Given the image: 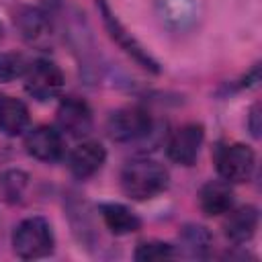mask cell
<instances>
[{
	"label": "cell",
	"instance_id": "6da1fadb",
	"mask_svg": "<svg viewBox=\"0 0 262 262\" xmlns=\"http://www.w3.org/2000/svg\"><path fill=\"white\" fill-rule=\"evenodd\" d=\"M168 170L149 158H137L121 170V188L133 201H147L168 188Z\"/></svg>",
	"mask_w": 262,
	"mask_h": 262
},
{
	"label": "cell",
	"instance_id": "7a4b0ae2",
	"mask_svg": "<svg viewBox=\"0 0 262 262\" xmlns=\"http://www.w3.org/2000/svg\"><path fill=\"white\" fill-rule=\"evenodd\" d=\"M53 248L55 237L51 223L41 215L23 219L12 231V250L23 260L45 258L53 252Z\"/></svg>",
	"mask_w": 262,
	"mask_h": 262
},
{
	"label": "cell",
	"instance_id": "3957f363",
	"mask_svg": "<svg viewBox=\"0 0 262 262\" xmlns=\"http://www.w3.org/2000/svg\"><path fill=\"white\" fill-rule=\"evenodd\" d=\"M151 127H154L151 115L143 106H137V104L117 108L106 119L108 137L113 141H119V143L139 141L151 133Z\"/></svg>",
	"mask_w": 262,
	"mask_h": 262
},
{
	"label": "cell",
	"instance_id": "277c9868",
	"mask_svg": "<svg viewBox=\"0 0 262 262\" xmlns=\"http://www.w3.org/2000/svg\"><path fill=\"white\" fill-rule=\"evenodd\" d=\"M25 78V90L39 102L55 98L63 88V72L51 59H37L29 63Z\"/></svg>",
	"mask_w": 262,
	"mask_h": 262
},
{
	"label": "cell",
	"instance_id": "5b68a950",
	"mask_svg": "<svg viewBox=\"0 0 262 262\" xmlns=\"http://www.w3.org/2000/svg\"><path fill=\"white\" fill-rule=\"evenodd\" d=\"M98 8H100V16H102V23H104V29L108 31V37L129 55V57H133L143 70H147V72H151V74H160V66H158V61L141 47V43L121 25V20L111 12V8H108V4L104 2V0H98Z\"/></svg>",
	"mask_w": 262,
	"mask_h": 262
},
{
	"label": "cell",
	"instance_id": "8992f818",
	"mask_svg": "<svg viewBox=\"0 0 262 262\" xmlns=\"http://www.w3.org/2000/svg\"><path fill=\"white\" fill-rule=\"evenodd\" d=\"M256 168L254 149L246 143H229L217 154V172L225 182H246Z\"/></svg>",
	"mask_w": 262,
	"mask_h": 262
},
{
	"label": "cell",
	"instance_id": "52a82bcc",
	"mask_svg": "<svg viewBox=\"0 0 262 262\" xmlns=\"http://www.w3.org/2000/svg\"><path fill=\"white\" fill-rule=\"evenodd\" d=\"M55 119H57L59 131L74 139L86 137L92 131V123H94L88 102L82 98H76V96H66L59 102Z\"/></svg>",
	"mask_w": 262,
	"mask_h": 262
},
{
	"label": "cell",
	"instance_id": "ba28073f",
	"mask_svg": "<svg viewBox=\"0 0 262 262\" xmlns=\"http://www.w3.org/2000/svg\"><path fill=\"white\" fill-rule=\"evenodd\" d=\"M205 139V127L201 123H186L178 127L168 141V158L180 166H192L199 158Z\"/></svg>",
	"mask_w": 262,
	"mask_h": 262
},
{
	"label": "cell",
	"instance_id": "9c48e42d",
	"mask_svg": "<svg viewBox=\"0 0 262 262\" xmlns=\"http://www.w3.org/2000/svg\"><path fill=\"white\" fill-rule=\"evenodd\" d=\"M25 149L39 162H57L63 156V137L61 131L49 125H39L31 129L25 137Z\"/></svg>",
	"mask_w": 262,
	"mask_h": 262
},
{
	"label": "cell",
	"instance_id": "30bf717a",
	"mask_svg": "<svg viewBox=\"0 0 262 262\" xmlns=\"http://www.w3.org/2000/svg\"><path fill=\"white\" fill-rule=\"evenodd\" d=\"M104 160H106V149L98 141H82L72 149L68 158V166L78 180H86L102 168Z\"/></svg>",
	"mask_w": 262,
	"mask_h": 262
},
{
	"label": "cell",
	"instance_id": "8fae6325",
	"mask_svg": "<svg viewBox=\"0 0 262 262\" xmlns=\"http://www.w3.org/2000/svg\"><path fill=\"white\" fill-rule=\"evenodd\" d=\"M258 221H260V213L254 205H244L237 207L235 211H227V219L223 223L225 237L231 244L242 246L254 237L258 229Z\"/></svg>",
	"mask_w": 262,
	"mask_h": 262
},
{
	"label": "cell",
	"instance_id": "7c38bea8",
	"mask_svg": "<svg viewBox=\"0 0 262 262\" xmlns=\"http://www.w3.org/2000/svg\"><path fill=\"white\" fill-rule=\"evenodd\" d=\"M199 207L205 215L217 217L233 209V190L225 180H209L199 190Z\"/></svg>",
	"mask_w": 262,
	"mask_h": 262
},
{
	"label": "cell",
	"instance_id": "4fadbf2b",
	"mask_svg": "<svg viewBox=\"0 0 262 262\" xmlns=\"http://www.w3.org/2000/svg\"><path fill=\"white\" fill-rule=\"evenodd\" d=\"M98 211L106 229L115 235H129L141 229V219L137 213L121 203H100Z\"/></svg>",
	"mask_w": 262,
	"mask_h": 262
},
{
	"label": "cell",
	"instance_id": "5bb4252c",
	"mask_svg": "<svg viewBox=\"0 0 262 262\" xmlns=\"http://www.w3.org/2000/svg\"><path fill=\"white\" fill-rule=\"evenodd\" d=\"M29 127V108L23 100L0 94V131L8 137H16Z\"/></svg>",
	"mask_w": 262,
	"mask_h": 262
},
{
	"label": "cell",
	"instance_id": "9a60e30c",
	"mask_svg": "<svg viewBox=\"0 0 262 262\" xmlns=\"http://www.w3.org/2000/svg\"><path fill=\"white\" fill-rule=\"evenodd\" d=\"M14 25L20 31V37L29 43H41L43 39L49 37V18L39 8L33 6L18 8L14 16Z\"/></svg>",
	"mask_w": 262,
	"mask_h": 262
},
{
	"label": "cell",
	"instance_id": "2e32d148",
	"mask_svg": "<svg viewBox=\"0 0 262 262\" xmlns=\"http://www.w3.org/2000/svg\"><path fill=\"white\" fill-rule=\"evenodd\" d=\"M180 246L192 258H207L213 246V235L203 225H184L180 231Z\"/></svg>",
	"mask_w": 262,
	"mask_h": 262
},
{
	"label": "cell",
	"instance_id": "e0dca14e",
	"mask_svg": "<svg viewBox=\"0 0 262 262\" xmlns=\"http://www.w3.org/2000/svg\"><path fill=\"white\" fill-rule=\"evenodd\" d=\"M27 186H29V174L23 170H6L0 174V196L10 205L23 201Z\"/></svg>",
	"mask_w": 262,
	"mask_h": 262
},
{
	"label": "cell",
	"instance_id": "ac0fdd59",
	"mask_svg": "<svg viewBox=\"0 0 262 262\" xmlns=\"http://www.w3.org/2000/svg\"><path fill=\"white\" fill-rule=\"evenodd\" d=\"M174 256H176V248L168 242H158V239L141 242L133 254L137 262H156V260H168Z\"/></svg>",
	"mask_w": 262,
	"mask_h": 262
},
{
	"label": "cell",
	"instance_id": "d6986e66",
	"mask_svg": "<svg viewBox=\"0 0 262 262\" xmlns=\"http://www.w3.org/2000/svg\"><path fill=\"white\" fill-rule=\"evenodd\" d=\"M29 70V61L23 53L16 51H2L0 53V82H12L23 78Z\"/></svg>",
	"mask_w": 262,
	"mask_h": 262
},
{
	"label": "cell",
	"instance_id": "ffe728a7",
	"mask_svg": "<svg viewBox=\"0 0 262 262\" xmlns=\"http://www.w3.org/2000/svg\"><path fill=\"white\" fill-rule=\"evenodd\" d=\"M248 129L252 133V137H260V104H252L250 115H248Z\"/></svg>",
	"mask_w": 262,
	"mask_h": 262
},
{
	"label": "cell",
	"instance_id": "44dd1931",
	"mask_svg": "<svg viewBox=\"0 0 262 262\" xmlns=\"http://www.w3.org/2000/svg\"><path fill=\"white\" fill-rule=\"evenodd\" d=\"M4 37V29H2V25H0V39Z\"/></svg>",
	"mask_w": 262,
	"mask_h": 262
}]
</instances>
